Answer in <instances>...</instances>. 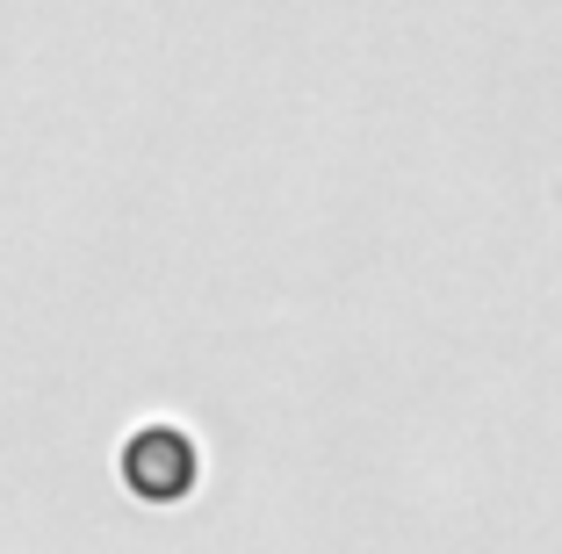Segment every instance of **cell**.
<instances>
[{"label":"cell","mask_w":562,"mask_h":554,"mask_svg":"<svg viewBox=\"0 0 562 554\" xmlns=\"http://www.w3.org/2000/svg\"><path fill=\"white\" fill-rule=\"evenodd\" d=\"M202 475V454L181 425H137L131 446H123V483L145 497V505H181Z\"/></svg>","instance_id":"obj_1"}]
</instances>
